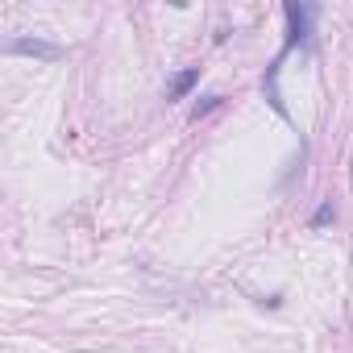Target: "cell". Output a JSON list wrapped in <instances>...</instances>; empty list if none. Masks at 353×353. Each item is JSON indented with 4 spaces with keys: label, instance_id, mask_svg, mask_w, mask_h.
<instances>
[{
    "label": "cell",
    "instance_id": "6da1fadb",
    "mask_svg": "<svg viewBox=\"0 0 353 353\" xmlns=\"http://www.w3.org/2000/svg\"><path fill=\"white\" fill-rule=\"evenodd\" d=\"M283 17H287V42H283V54H291L295 46H307V38H312V17H316V9L312 5H283Z\"/></svg>",
    "mask_w": 353,
    "mask_h": 353
},
{
    "label": "cell",
    "instance_id": "7a4b0ae2",
    "mask_svg": "<svg viewBox=\"0 0 353 353\" xmlns=\"http://www.w3.org/2000/svg\"><path fill=\"white\" fill-rule=\"evenodd\" d=\"M9 54H26V59L59 63V59H63V46H54V42H46V38H13V42H9Z\"/></svg>",
    "mask_w": 353,
    "mask_h": 353
},
{
    "label": "cell",
    "instance_id": "3957f363",
    "mask_svg": "<svg viewBox=\"0 0 353 353\" xmlns=\"http://www.w3.org/2000/svg\"><path fill=\"white\" fill-rule=\"evenodd\" d=\"M196 83H200V67H188V71H179V75L170 79V92H166V100H183V96H188Z\"/></svg>",
    "mask_w": 353,
    "mask_h": 353
},
{
    "label": "cell",
    "instance_id": "277c9868",
    "mask_svg": "<svg viewBox=\"0 0 353 353\" xmlns=\"http://www.w3.org/2000/svg\"><path fill=\"white\" fill-rule=\"evenodd\" d=\"M221 104H225V96H204V100H200V104L192 108V121H200V117H208V112H216Z\"/></svg>",
    "mask_w": 353,
    "mask_h": 353
},
{
    "label": "cell",
    "instance_id": "5b68a950",
    "mask_svg": "<svg viewBox=\"0 0 353 353\" xmlns=\"http://www.w3.org/2000/svg\"><path fill=\"white\" fill-rule=\"evenodd\" d=\"M336 221V208H332V200H324L320 208H316V216H312V229H324V225H332Z\"/></svg>",
    "mask_w": 353,
    "mask_h": 353
}]
</instances>
